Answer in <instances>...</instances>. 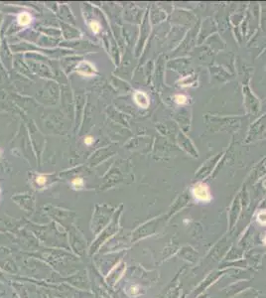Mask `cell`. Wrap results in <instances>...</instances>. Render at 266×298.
I'll list each match as a JSON object with an SVG mask.
<instances>
[{
	"mask_svg": "<svg viewBox=\"0 0 266 298\" xmlns=\"http://www.w3.org/2000/svg\"><path fill=\"white\" fill-rule=\"evenodd\" d=\"M0 156H1V150H0Z\"/></svg>",
	"mask_w": 266,
	"mask_h": 298,
	"instance_id": "7c38bea8",
	"label": "cell"
},
{
	"mask_svg": "<svg viewBox=\"0 0 266 298\" xmlns=\"http://www.w3.org/2000/svg\"><path fill=\"white\" fill-rule=\"evenodd\" d=\"M36 181H37V183H38L39 185H44L45 183H46L47 179H46V177H45V176L40 175V176H38V177H37V179H36Z\"/></svg>",
	"mask_w": 266,
	"mask_h": 298,
	"instance_id": "ba28073f",
	"label": "cell"
},
{
	"mask_svg": "<svg viewBox=\"0 0 266 298\" xmlns=\"http://www.w3.org/2000/svg\"><path fill=\"white\" fill-rule=\"evenodd\" d=\"M130 294L131 295H136L138 294V292H139V290H138V286L137 285H134V286H131L130 287Z\"/></svg>",
	"mask_w": 266,
	"mask_h": 298,
	"instance_id": "9c48e42d",
	"label": "cell"
},
{
	"mask_svg": "<svg viewBox=\"0 0 266 298\" xmlns=\"http://www.w3.org/2000/svg\"><path fill=\"white\" fill-rule=\"evenodd\" d=\"M133 97H134L135 103L142 108H147L149 106V104H150L148 97L146 95V93H143V91H135Z\"/></svg>",
	"mask_w": 266,
	"mask_h": 298,
	"instance_id": "7a4b0ae2",
	"label": "cell"
},
{
	"mask_svg": "<svg viewBox=\"0 0 266 298\" xmlns=\"http://www.w3.org/2000/svg\"><path fill=\"white\" fill-rule=\"evenodd\" d=\"M264 242H265V244H266V237H265V238H264Z\"/></svg>",
	"mask_w": 266,
	"mask_h": 298,
	"instance_id": "8fae6325",
	"label": "cell"
},
{
	"mask_svg": "<svg viewBox=\"0 0 266 298\" xmlns=\"http://www.w3.org/2000/svg\"><path fill=\"white\" fill-rule=\"evenodd\" d=\"M31 15L27 12H22L18 15V23L22 26H27L31 23Z\"/></svg>",
	"mask_w": 266,
	"mask_h": 298,
	"instance_id": "3957f363",
	"label": "cell"
},
{
	"mask_svg": "<svg viewBox=\"0 0 266 298\" xmlns=\"http://www.w3.org/2000/svg\"><path fill=\"white\" fill-rule=\"evenodd\" d=\"M257 222L260 225L265 226L266 225V211H261L257 215Z\"/></svg>",
	"mask_w": 266,
	"mask_h": 298,
	"instance_id": "277c9868",
	"label": "cell"
},
{
	"mask_svg": "<svg viewBox=\"0 0 266 298\" xmlns=\"http://www.w3.org/2000/svg\"><path fill=\"white\" fill-rule=\"evenodd\" d=\"M84 143L86 144V145H90V144L93 143V138L91 137V136H86V138H84Z\"/></svg>",
	"mask_w": 266,
	"mask_h": 298,
	"instance_id": "30bf717a",
	"label": "cell"
},
{
	"mask_svg": "<svg viewBox=\"0 0 266 298\" xmlns=\"http://www.w3.org/2000/svg\"><path fill=\"white\" fill-rule=\"evenodd\" d=\"M192 194L198 201L208 202L210 200V194L208 186L206 184H203V183L196 184L192 190Z\"/></svg>",
	"mask_w": 266,
	"mask_h": 298,
	"instance_id": "6da1fadb",
	"label": "cell"
},
{
	"mask_svg": "<svg viewBox=\"0 0 266 298\" xmlns=\"http://www.w3.org/2000/svg\"><path fill=\"white\" fill-rule=\"evenodd\" d=\"M72 184H73L74 188H82V185H84V181H82V178H76L73 180Z\"/></svg>",
	"mask_w": 266,
	"mask_h": 298,
	"instance_id": "8992f818",
	"label": "cell"
},
{
	"mask_svg": "<svg viewBox=\"0 0 266 298\" xmlns=\"http://www.w3.org/2000/svg\"><path fill=\"white\" fill-rule=\"evenodd\" d=\"M175 101L179 104H184L187 103V97L183 95H178L175 97Z\"/></svg>",
	"mask_w": 266,
	"mask_h": 298,
	"instance_id": "52a82bcc",
	"label": "cell"
},
{
	"mask_svg": "<svg viewBox=\"0 0 266 298\" xmlns=\"http://www.w3.org/2000/svg\"><path fill=\"white\" fill-rule=\"evenodd\" d=\"M89 26H90V29L93 33H98L99 30H101V25H99V23L96 22V21H92Z\"/></svg>",
	"mask_w": 266,
	"mask_h": 298,
	"instance_id": "5b68a950",
	"label": "cell"
}]
</instances>
